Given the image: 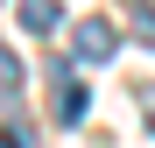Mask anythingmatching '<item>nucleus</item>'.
Here are the masks:
<instances>
[{
  "mask_svg": "<svg viewBox=\"0 0 155 148\" xmlns=\"http://www.w3.org/2000/svg\"><path fill=\"white\" fill-rule=\"evenodd\" d=\"M0 92H21V57L14 49H0Z\"/></svg>",
  "mask_w": 155,
  "mask_h": 148,
  "instance_id": "20e7f679",
  "label": "nucleus"
},
{
  "mask_svg": "<svg viewBox=\"0 0 155 148\" xmlns=\"http://www.w3.org/2000/svg\"><path fill=\"white\" fill-rule=\"evenodd\" d=\"M85 113H92V92L71 85V64H57V127H78Z\"/></svg>",
  "mask_w": 155,
  "mask_h": 148,
  "instance_id": "f03ea898",
  "label": "nucleus"
},
{
  "mask_svg": "<svg viewBox=\"0 0 155 148\" xmlns=\"http://www.w3.org/2000/svg\"><path fill=\"white\" fill-rule=\"evenodd\" d=\"M0 148H28V127H21V120H14V127H0Z\"/></svg>",
  "mask_w": 155,
  "mask_h": 148,
  "instance_id": "423d86ee",
  "label": "nucleus"
},
{
  "mask_svg": "<svg viewBox=\"0 0 155 148\" xmlns=\"http://www.w3.org/2000/svg\"><path fill=\"white\" fill-rule=\"evenodd\" d=\"M57 21H64V7H57V0H21V28H28V35H49Z\"/></svg>",
  "mask_w": 155,
  "mask_h": 148,
  "instance_id": "7ed1b4c3",
  "label": "nucleus"
},
{
  "mask_svg": "<svg viewBox=\"0 0 155 148\" xmlns=\"http://www.w3.org/2000/svg\"><path fill=\"white\" fill-rule=\"evenodd\" d=\"M134 35L155 49V7H148V0H134Z\"/></svg>",
  "mask_w": 155,
  "mask_h": 148,
  "instance_id": "39448f33",
  "label": "nucleus"
},
{
  "mask_svg": "<svg viewBox=\"0 0 155 148\" xmlns=\"http://www.w3.org/2000/svg\"><path fill=\"white\" fill-rule=\"evenodd\" d=\"M113 42H120V28H113L106 14H85V21H78V57H85V64H106Z\"/></svg>",
  "mask_w": 155,
  "mask_h": 148,
  "instance_id": "f257e3e1",
  "label": "nucleus"
}]
</instances>
